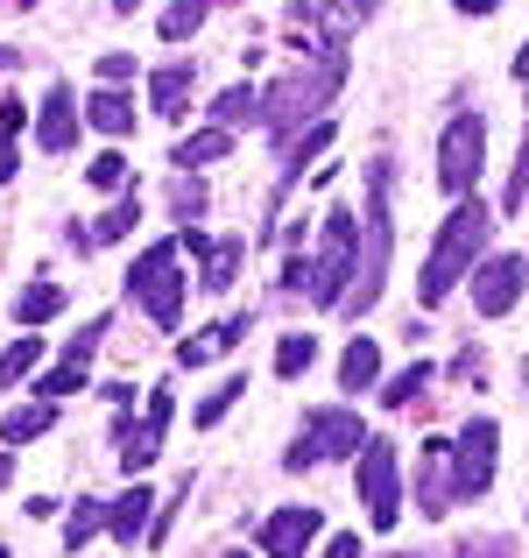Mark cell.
<instances>
[{
    "instance_id": "f546056e",
    "label": "cell",
    "mask_w": 529,
    "mask_h": 558,
    "mask_svg": "<svg viewBox=\"0 0 529 558\" xmlns=\"http://www.w3.org/2000/svg\"><path fill=\"white\" fill-rule=\"evenodd\" d=\"M135 219H142V198H135V191H127V198H121V205H113V213H107V219H99V227H93V241H121V233L135 227Z\"/></svg>"
},
{
    "instance_id": "60d3db41",
    "label": "cell",
    "mask_w": 529,
    "mask_h": 558,
    "mask_svg": "<svg viewBox=\"0 0 529 558\" xmlns=\"http://www.w3.org/2000/svg\"><path fill=\"white\" fill-rule=\"evenodd\" d=\"M459 8H466V14H494V8H502V0H459Z\"/></svg>"
},
{
    "instance_id": "ab89813d",
    "label": "cell",
    "mask_w": 529,
    "mask_h": 558,
    "mask_svg": "<svg viewBox=\"0 0 529 558\" xmlns=\"http://www.w3.org/2000/svg\"><path fill=\"white\" fill-rule=\"evenodd\" d=\"M14 178V149H8V135H0V184Z\"/></svg>"
},
{
    "instance_id": "3957f363",
    "label": "cell",
    "mask_w": 529,
    "mask_h": 558,
    "mask_svg": "<svg viewBox=\"0 0 529 558\" xmlns=\"http://www.w3.org/2000/svg\"><path fill=\"white\" fill-rule=\"evenodd\" d=\"M340 78H346V50H340V57H325L318 71H297V78H283L269 99H261V121H269V135L283 142V135H290V128H297L311 107H325Z\"/></svg>"
},
{
    "instance_id": "836d02e7",
    "label": "cell",
    "mask_w": 529,
    "mask_h": 558,
    "mask_svg": "<svg viewBox=\"0 0 529 558\" xmlns=\"http://www.w3.org/2000/svg\"><path fill=\"white\" fill-rule=\"evenodd\" d=\"M522 198H529V128H522V156H516V178H508V213H522Z\"/></svg>"
},
{
    "instance_id": "9c48e42d",
    "label": "cell",
    "mask_w": 529,
    "mask_h": 558,
    "mask_svg": "<svg viewBox=\"0 0 529 558\" xmlns=\"http://www.w3.org/2000/svg\"><path fill=\"white\" fill-rule=\"evenodd\" d=\"M360 417H353V410H311V417H304V446L290 452V466H318V460H340V452H360Z\"/></svg>"
},
{
    "instance_id": "44dd1931",
    "label": "cell",
    "mask_w": 529,
    "mask_h": 558,
    "mask_svg": "<svg viewBox=\"0 0 529 558\" xmlns=\"http://www.w3.org/2000/svg\"><path fill=\"white\" fill-rule=\"evenodd\" d=\"M325 142H332V121H318L311 135H297V142H290V149H283V184H297V178H304V163H311V156L325 149Z\"/></svg>"
},
{
    "instance_id": "cb8c5ba5",
    "label": "cell",
    "mask_w": 529,
    "mask_h": 558,
    "mask_svg": "<svg viewBox=\"0 0 529 558\" xmlns=\"http://www.w3.org/2000/svg\"><path fill=\"white\" fill-rule=\"evenodd\" d=\"M241 255H247L241 241H219V247H205V290H226V283H233V269H241Z\"/></svg>"
},
{
    "instance_id": "277c9868",
    "label": "cell",
    "mask_w": 529,
    "mask_h": 558,
    "mask_svg": "<svg viewBox=\"0 0 529 558\" xmlns=\"http://www.w3.org/2000/svg\"><path fill=\"white\" fill-rule=\"evenodd\" d=\"M480 163H488V121H480V113H459V121L445 128V142H438V184H445L452 198H473Z\"/></svg>"
},
{
    "instance_id": "30bf717a",
    "label": "cell",
    "mask_w": 529,
    "mask_h": 558,
    "mask_svg": "<svg viewBox=\"0 0 529 558\" xmlns=\"http://www.w3.org/2000/svg\"><path fill=\"white\" fill-rule=\"evenodd\" d=\"M522 262L516 255H494V262H480V276H473V312L480 318H502L508 312V304H516L522 298Z\"/></svg>"
},
{
    "instance_id": "9a60e30c",
    "label": "cell",
    "mask_w": 529,
    "mask_h": 558,
    "mask_svg": "<svg viewBox=\"0 0 529 558\" xmlns=\"http://www.w3.org/2000/svg\"><path fill=\"white\" fill-rule=\"evenodd\" d=\"M241 340H247V318H226V326H212L205 340H184V347H176V368H205L212 354H233Z\"/></svg>"
},
{
    "instance_id": "8d00e7d4",
    "label": "cell",
    "mask_w": 529,
    "mask_h": 558,
    "mask_svg": "<svg viewBox=\"0 0 529 558\" xmlns=\"http://www.w3.org/2000/svg\"><path fill=\"white\" fill-rule=\"evenodd\" d=\"M99 78H107V85L135 78V57H127V50H107V57H99Z\"/></svg>"
},
{
    "instance_id": "d590c367",
    "label": "cell",
    "mask_w": 529,
    "mask_h": 558,
    "mask_svg": "<svg viewBox=\"0 0 529 558\" xmlns=\"http://www.w3.org/2000/svg\"><path fill=\"white\" fill-rule=\"evenodd\" d=\"M85 178H93L99 191H107V184H121V178H127V156H113V149H107V156H93V170H85Z\"/></svg>"
},
{
    "instance_id": "4dcf8cb0",
    "label": "cell",
    "mask_w": 529,
    "mask_h": 558,
    "mask_svg": "<svg viewBox=\"0 0 529 558\" xmlns=\"http://www.w3.org/2000/svg\"><path fill=\"white\" fill-rule=\"evenodd\" d=\"M241 396H247V381H241V375H233V381H219V389H212V396L198 403V424H219V417H226L233 403H241Z\"/></svg>"
},
{
    "instance_id": "b9f144b4",
    "label": "cell",
    "mask_w": 529,
    "mask_h": 558,
    "mask_svg": "<svg viewBox=\"0 0 529 558\" xmlns=\"http://www.w3.org/2000/svg\"><path fill=\"white\" fill-rule=\"evenodd\" d=\"M14 64H22V50H0V71H14Z\"/></svg>"
},
{
    "instance_id": "8fae6325",
    "label": "cell",
    "mask_w": 529,
    "mask_h": 558,
    "mask_svg": "<svg viewBox=\"0 0 529 558\" xmlns=\"http://www.w3.org/2000/svg\"><path fill=\"white\" fill-rule=\"evenodd\" d=\"M417 509L423 517L452 509V446L445 438H423V452H417Z\"/></svg>"
},
{
    "instance_id": "484cf974",
    "label": "cell",
    "mask_w": 529,
    "mask_h": 558,
    "mask_svg": "<svg viewBox=\"0 0 529 558\" xmlns=\"http://www.w3.org/2000/svg\"><path fill=\"white\" fill-rule=\"evenodd\" d=\"M99 531H107V502H78V509L64 517V545H71V551H78L85 537H99Z\"/></svg>"
},
{
    "instance_id": "6da1fadb",
    "label": "cell",
    "mask_w": 529,
    "mask_h": 558,
    "mask_svg": "<svg viewBox=\"0 0 529 558\" xmlns=\"http://www.w3.org/2000/svg\"><path fill=\"white\" fill-rule=\"evenodd\" d=\"M488 233H494V213L480 198H459L452 205V219H445V233H438V247H431V262H423V283H417V298L423 304H438L452 283H459L466 269H473V255L488 247Z\"/></svg>"
},
{
    "instance_id": "83f0119b",
    "label": "cell",
    "mask_w": 529,
    "mask_h": 558,
    "mask_svg": "<svg viewBox=\"0 0 529 558\" xmlns=\"http://www.w3.org/2000/svg\"><path fill=\"white\" fill-rule=\"evenodd\" d=\"M205 8H212V0H176V8L163 14V36H170V43L198 36V28H205Z\"/></svg>"
},
{
    "instance_id": "ba28073f",
    "label": "cell",
    "mask_w": 529,
    "mask_h": 558,
    "mask_svg": "<svg viewBox=\"0 0 529 558\" xmlns=\"http://www.w3.org/2000/svg\"><path fill=\"white\" fill-rule=\"evenodd\" d=\"M494 481V417H473L452 446V502H480Z\"/></svg>"
},
{
    "instance_id": "8992f818",
    "label": "cell",
    "mask_w": 529,
    "mask_h": 558,
    "mask_svg": "<svg viewBox=\"0 0 529 558\" xmlns=\"http://www.w3.org/2000/svg\"><path fill=\"white\" fill-rule=\"evenodd\" d=\"M360 502L374 517V531H389L403 517V481H395V438H360Z\"/></svg>"
},
{
    "instance_id": "5b68a950",
    "label": "cell",
    "mask_w": 529,
    "mask_h": 558,
    "mask_svg": "<svg viewBox=\"0 0 529 558\" xmlns=\"http://www.w3.org/2000/svg\"><path fill=\"white\" fill-rule=\"evenodd\" d=\"M127 298L149 304L156 326H176V312H184V276H176V241H156L149 255L135 262V276H127Z\"/></svg>"
},
{
    "instance_id": "1f68e13d",
    "label": "cell",
    "mask_w": 529,
    "mask_h": 558,
    "mask_svg": "<svg viewBox=\"0 0 529 558\" xmlns=\"http://www.w3.org/2000/svg\"><path fill=\"white\" fill-rule=\"evenodd\" d=\"M423 381H431V368H423V361H417V368H403V375H395V381H389V389H381V403H389V410H403V403H417V389H423Z\"/></svg>"
},
{
    "instance_id": "7dc6e473",
    "label": "cell",
    "mask_w": 529,
    "mask_h": 558,
    "mask_svg": "<svg viewBox=\"0 0 529 558\" xmlns=\"http://www.w3.org/2000/svg\"><path fill=\"white\" fill-rule=\"evenodd\" d=\"M0 558H8V551H0Z\"/></svg>"
},
{
    "instance_id": "2e32d148",
    "label": "cell",
    "mask_w": 529,
    "mask_h": 558,
    "mask_svg": "<svg viewBox=\"0 0 529 558\" xmlns=\"http://www.w3.org/2000/svg\"><path fill=\"white\" fill-rule=\"evenodd\" d=\"M85 121H93L99 135H127V128H135V99L107 85V93H93V99H85Z\"/></svg>"
},
{
    "instance_id": "5bb4252c",
    "label": "cell",
    "mask_w": 529,
    "mask_h": 558,
    "mask_svg": "<svg viewBox=\"0 0 529 558\" xmlns=\"http://www.w3.org/2000/svg\"><path fill=\"white\" fill-rule=\"evenodd\" d=\"M36 142L50 156H64L71 142H78V99H71V85H50V99H42V121H36Z\"/></svg>"
},
{
    "instance_id": "f1b7e54d",
    "label": "cell",
    "mask_w": 529,
    "mask_h": 558,
    "mask_svg": "<svg viewBox=\"0 0 529 558\" xmlns=\"http://www.w3.org/2000/svg\"><path fill=\"white\" fill-rule=\"evenodd\" d=\"M36 361H42V340H36V332H22V340L0 354V381H22L28 368H36Z\"/></svg>"
},
{
    "instance_id": "f35d334b",
    "label": "cell",
    "mask_w": 529,
    "mask_h": 558,
    "mask_svg": "<svg viewBox=\"0 0 529 558\" xmlns=\"http://www.w3.org/2000/svg\"><path fill=\"white\" fill-rule=\"evenodd\" d=\"M325 558H360V537H346V531H340V537L325 545Z\"/></svg>"
},
{
    "instance_id": "f6af8a7d",
    "label": "cell",
    "mask_w": 529,
    "mask_h": 558,
    "mask_svg": "<svg viewBox=\"0 0 529 558\" xmlns=\"http://www.w3.org/2000/svg\"><path fill=\"white\" fill-rule=\"evenodd\" d=\"M233 558H247V551H233Z\"/></svg>"
},
{
    "instance_id": "e575fe53",
    "label": "cell",
    "mask_w": 529,
    "mask_h": 558,
    "mask_svg": "<svg viewBox=\"0 0 529 558\" xmlns=\"http://www.w3.org/2000/svg\"><path fill=\"white\" fill-rule=\"evenodd\" d=\"M170 205H176L184 219H190V213H205V184H198V178H176V184H170Z\"/></svg>"
},
{
    "instance_id": "ee69618b",
    "label": "cell",
    "mask_w": 529,
    "mask_h": 558,
    "mask_svg": "<svg viewBox=\"0 0 529 558\" xmlns=\"http://www.w3.org/2000/svg\"><path fill=\"white\" fill-rule=\"evenodd\" d=\"M353 8H360V14H367V8H374V0H353Z\"/></svg>"
},
{
    "instance_id": "d4e9b609",
    "label": "cell",
    "mask_w": 529,
    "mask_h": 558,
    "mask_svg": "<svg viewBox=\"0 0 529 558\" xmlns=\"http://www.w3.org/2000/svg\"><path fill=\"white\" fill-rule=\"evenodd\" d=\"M255 113H261V93H247V85H233V93H219L212 121H219V128H241V121H255Z\"/></svg>"
},
{
    "instance_id": "ffe728a7",
    "label": "cell",
    "mask_w": 529,
    "mask_h": 558,
    "mask_svg": "<svg viewBox=\"0 0 529 558\" xmlns=\"http://www.w3.org/2000/svg\"><path fill=\"white\" fill-rule=\"evenodd\" d=\"M50 432V403H14L8 417H0V438L8 446H22V438H42Z\"/></svg>"
},
{
    "instance_id": "7bdbcfd3",
    "label": "cell",
    "mask_w": 529,
    "mask_h": 558,
    "mask_svg": "<svg viewBox=\"0 0 529 558\" xmlns=\"http://www.w3.org/2000/svg\"><path fill=\"white\" fill-rule=\"evenodd\" d=\"M8 474H14V460H0V488H8Z\"/></svg>"
},
{
    "instance_id": "7c38bea8",
    "label": "cell",
    "mask_w": 529,
    "mask_h": 558,
    "mask_svg": "<svg viewBox=\"0 0 529 558\" xmlns=\"http://www.w3.org/2000/svg\"><path fill=\"white\" fill-rule=\"evenodd\" d=\"M163 432H170V389H156L149 396V417L121 432V466H127V474H142V466L163 452Z\"/></svg>"
},
{
    "instance_id": "603a6c76",
    "label": "cell",
    "mask_w": 529,
    "mask_h": 558,
    "mask_svg": "<svg viewBox=\"0 0 529 558\" xmlns=\"http://www.w3.org/2000/svg\"><path fill=\"white\" fill-rule=\"evenodd\" d=\"M311 361H318V340H311V332H290V340L275 347V375H283V381H297Z\"/></svg>"
},
{
    "instance_id": "d6a6232c",
    "label": "cell",
    "mask_w": 529,
    "mask_h": 558,
    "mask_svg": "<svg viewBox=\"0 0 529 558\" xmlns=\"http://www.w3.org/2000/svg\"><path fill=\"white\" fill-rule=\"evenodd\" d=\"M42 389V403H57V396H71V389H85V361H64V368H50L36 381Z\"/></svg>"
},
{
    "instance_id": "ac0fdd59",
    "label": "cell",
    "mask_w": 529,
    "mask_h": 558,
    "mask_svg": "<svg viewBox=\"0 0 529 558\" xmlns=\"http://www.w3.org/2000/svg\"><path fill=\"white\" fill-rule=\"evenodd\" d=\"M149 502H156L149 488H135V495H121V502H107V531L121 537V545H135L142 523H149Z\"/></svg>"
},
{
    "instance_id": "e0dca14e",
    "label": "cell",
    "mask_w": 529,
    "mask_h": 558,
    "mask_svg": "<svg viewBox=\"0 0 529 558\" xmlns=\"http://www.w3.org/2000/svg\"><path fill=\"white\" fill-rule=\"evenodd\" d=\"M190 85H198V71H190V64H163V71L149 78V107H156V113H184Z\"/></svg>"
},
{
    "instance_id": "4316f807",
    "label": "cell",
    "mask_w": 529,
    "mask_h": 558,
    "mask_svg": "<svg viewBox=\"0 0 529 558\" xmlns=\"http://www.w3.org/2000/svg\"><path fill=\"white\" fill-rule=\"evenodd\" d=\"M226 149H233V135H226V128H205V135H190L184 149H176V163H219Z\"/></svg>"
},
{
    "instance_id": "d6986e66",
    "label": "cell",
    "mask_w": 529,
    "mask_h": 558,
    "mask_svg": "<svg viewBox=\"0 0 529 558\" xmlns=\"http://www.w3.org/2000/svg\"><path fill=\"white\" fill-rule=\"evenodd\" d=\"M64 312V290L57 283H28L22 298H14V318H22V326H42V318H57Z\"/></svg>"
},
{
    "instance_id": "74e56055",
    "label": "cell",
    "mask_w": 529,
    "mask_h": 558,
    "mask_svg": "<svg viewBox=\"0 0 529 558\" xmlns=\"http://www.w3.org/2000/svg\"><path fill=\"white\" fill-rule=\"evenodd\" d=\"M22 113H28L22 99H0V135H14V128H22Z\"/></svg>"
},
{
    "instance_id": "bcb514c9",
    "label": "cell",
    "mask_w": 529,
    "mask_h": 558,
    "mask_svg": "<svg viewBox=\"0 0 529 558\" xmlns=\"http://www.w3.org/2000/svg\"><path fill=\"white\" fill-rule=\"evenodd\" d=\"M395 558H409V551H395Z\"/></svg>"
},
{
    "instance_id": "7402d4cb",
    "label": "cell",
    "mask_w": 529,
    "mask_h": 558,
    "mask_svg": "<svg viewBox=\"0 0 529 558\" xmlns=\"http://www.w3.org/2000/svg\"><path fill=\"white\" fill-rule=\"evenodd\" d=\"M374 375H381V354H374V340H353V347H346V361H340V381H346V389H367Z\"/></svg>"
},
{
    "instance_id": "52a82bcc",
    "label": "cell",
    "mask_w": 529,
    "mask_h": 558,
    "mask_svg": "<svg viewBox=\"0 0 529 558\" xmlns=\"http://www.w3.org/2000/svg\"><path fill=\"white\" fill-rule=\"evenodd\" d=\"M346 283H353V213H332L325 219V247H318L304 290H311V304H340Z\"/></svg>"
},
{
    "instance_id": "4fadbf2b",
    "label": "cell",
    "mask_w": 529,
    "mask_h": 558,
    "mask_svg": "<svg viewBox=\"0 0 529 558\" xmlns=\"http://www.w3.org/2000/svg\"><path fill=\"white\" fill-rule=\"evenodd\" d=\"M311 537H318V509L311 502L275 509V517L261 523V551H269V558H304V551H311Z\"/></svg>"
},
{
    "instance_id": "7a4b0ae2",
    "label": "cell",
    "mask_w": 529,
    "mask_h": 558,
    "mask_svg": "<svg viewBox=\"0 0 529 558\" xmlns=\"http://www.w3.org/2000/svg\"><path fill=\"white\" fill-rule=\"evenodd\" d=\"M367 255L353 262V283H346V312H367V304L381 298V283H389V247H395V227H389V163H374V178H367Z\"/></svg>"
}]
</instances>
